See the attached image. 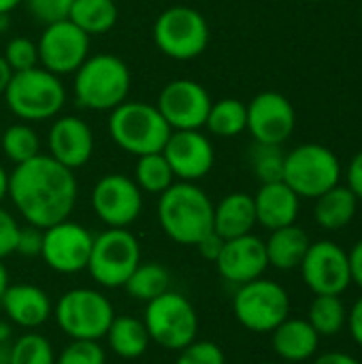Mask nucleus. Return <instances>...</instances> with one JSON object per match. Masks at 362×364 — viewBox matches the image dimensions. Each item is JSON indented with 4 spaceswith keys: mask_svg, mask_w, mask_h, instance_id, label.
Wrapping results in <instances>:
<instances>
[{
    "mask_svg": "<svg viewBox=\"0 0 362 364\" xmlns=\"http://www.w3.org/2000/svg\"><path fill=\"white\" fill-rule=\"evenodd\" d=\"M2 151L15 164L28 162L41 154L38 134L28 124H13L2 134Z\"/></svg>",
    "mask_w": 362,
    "mask_h": 364,
    "instance_id": "33",
    "label": "nucleus"
},
{
    "mask_svg": "<svg viewBox=\"0 0 362 364\" xmlns=\"http://www.w3.org/2000/svg\"><path fill=\"white\" fill-rule=\"evenodd\" d=\"M143 324L151 341L175 352L190 346L198 333V316L192 303L173 290L147 303Z\"/></svg>",
    "mask_w": 362,
    "mask_h": 364,
    "instance_id": "9",
    "label": "nucleus"
},
{
    "mask_svg": "<svg viewBox=\"0 0 362 364\" xmlns=\"http://www.w3.org/2000/svg\"><path fill=\"white\" fill-rule=\"evenodd\" d=\"M134 183L139 186L141 192L147 194H162L175 183V175L164 158L162 151L156 154H145L137 158L134 166Z\"/></svg>",
    "mask_w": 362,
    "mask_h": 364,
    "instance_id": "32",
    "label": "nucleus"
},
{
    "mask_svg": "<svg viewBox=\"0 0 362 364\" xmlns=\"http://www.w3.org/2000/svg\"><path fill=\"white\" fill-rule=\"evenodd\" d=\"M262 364H277V363H262Z\"/></svg>",
    "mask_w": 362,
    "mask_h": 364,
    "instance_id": "53",
    "label": "nucleus"
},
{
    "mask_svg": "<svg viewBox=\"0 0 362 364\" xmlns=\"http://www.w3.org/2000/svg\"><path fill=\"white\" fill-rule=\"evenodd\" d=\"M256 224L254 196L245 192H233L213 205V232L224 241L250 235Z\"/></svg>",
    "mask_w": 362,
    "mask_h": 364,
    "instance_id": "24",
    "label": "nucleus"
},
{
    "mask_svg": "<svg viewBox=\"0 0 362 364\" xmlns=\"http://www.w3.org/2000/svg\"><path fill=\"white\" fill-rule=\"evenodd\" d=\"M222 247H224V239H222L218 232H213V230L196 243L198 254H201L205 260H211V262H215V260H218V256H220Z\"/></svg>",
    "mask_w": 362,
    "mask_h": 364,
    "instance_id": "42",
    "label": "nucleus"
},
{
    "mask_svg": "<svg viewBox=\"0 0 362 364\" xmlns=\"http://www.w3.org/2000/svg\"><path fill=\"white\" fill-rule=\"evenodd\" d=\"M254 207H256V222L267 230H277L297 222L301 198L284 181L260 183V190L254 196Z\"/></svg>",
    "mask_w": 362,
    "mask_h": 364,
    "instance_id": "21",
    "label": "nucleus"
},
{
    "mask_svg": "<svg viewBox=\"0 0 362 364\" xmlns=\"http://www.w3.org/2000/svg\"><path fill=\"white\" fill-rule=\"evenodd\" d=\"M162 154L173 175L190 183L203 179L215 162L213 145L201 130H173L162 147Z\"/></svg>",
    "mask_w": 362,
    "mask_h": 364,
    "instance_id": "18",
    "label": "nucleus"
},
{
    "mask_svg": "<svg viewBox=\"0 0 362 364\" xmlns=\"http://www.w3.org/2000/svg\"><path fill=\"white\" fill-rule=\"evenodd\" d=\"M2 96L11 113L26 122L51 119L62 111L66 102V90L60 77L45 70L43 66L13 73Z\"/></svg>",
    "mask_w": 362,
    "mask_h": 364,
    "instance_id": "4",
    "label": "nucleus"
},
{
    "mask_svg": "<svg viewBox=\"0 0 362 364\" xmlns=\"http://www.w3.org/2000/svg\"><path fill=\"white\" fill-rule=\"evenodd\" d=\"M213 264L218 267L220 277L228 284L243 286L247 282H254L262 277L269 269L265 241L252 232L237 239H228L224 241V247Z\"/></svg>",
    "mask_w": 362,
    "mask_h": 364,
    "instance_id": "19",
    "label": "nucleus"
},
{
    "mask_svg": "<svg viewBox=\"0 0 362 364\" xmlns=\"http://www.w3.org/2000/svg\"><path fill=\"white\" fill-rule=\"evenodd\" d=\"M41 247H43V230L41 228L30 226V224L26 228H19L15 252H19L21 256H41Z\"/></svg>",
    "mask_w": 362,
    "mask_h": 364,
    "instance_id": "41",
    "label": "nucleus"
},
{
    "mask_svg": "<svg viewBox=\"0 0 362 364\" xmlns=\"http://www.w3.org/2000/svg\"><path fill=\"white\" fill-rule=\"evenodd\" d=\"M4 62L9 64V68L13 73H21V70H30L34 66H38V49L36 43L30 41L28 36H15L6 43L4 47Z\"/></svg>",
    "mask_w": 362,
    "mask_h": 364,
    "instance_id": "36",
    "label": "nucleus"
},
{
    "mask_svg": "<svg viewBox=\"0 0 362 364\" xmlns=\"http://www.w3.org/2000/svg\"><path fill=\"white\" fill-rule=\"evenodd\" d=\"M105 337H107L109 350L115 356L128 358V360L143 356L151 341L143 320L132 318V316H115Z\"/></svg>",
    "mask_w": 362,
    "mask_h": 364,
    "instance_id": "27",
    "label": "nucleus"
},
{
    "mask_svg": "<svg viewBox=\"0 0 362 364\" xmlns=\"http://www.w3.org/2000/svg\"><path fill=\"white\" fill-rule=\"evenodd\" d=\"M309 245H312L309 235L297 224L271 230V237L265 241L269 267H275L277 271L299 269Z\"/></svg>",
    "mask_w": 362,
    "mask_h": 364,
    "instance_id": "25",
    "label": "nucleus"
},
{
    "mask_svg": "<svg viewBox=\"0 0 362 364\" xmlns=\"http://www.w3.org/2000/svg\"><path fill=\"white\" fill-rule=\"evenodd\" d=\"M156 107L171 130H201L211 109V96L192 79H173L162 87Z\"/></svg>",
    "mask_w": 362,
    "mask_h": 364,
    "instance_id": "15",
    "label": "nucleus"
},
{
    "mask_svg": "<svg viewBox=\"0 0 362 364\" xmlns=\"http://www.w3.org/2000/svg\"><path fill=\"white\" fill-rule=\"evenodd\" d=\"M361 364H362V363H361Z\"/></svg>",
    "mask_w": 362,
    "mask_h": 364,
    "instance_id": "54",
    "label": "nucleus"
},
{
    "mask_svg": "<svg viewBox=\"0 0 362 364\" xmlns=\"http://www.w3.org/2000/svg\"><path fill=\"white\" fill-rule=\"evenodd\" d=\"M346 177H348V188L354 192L358 200H362V149L352 158Z\"/></svg>",
    "mask_w": 362,
    "mask_h": 364,
    "instance_id": "43",
    "label": "nucleus"
},
{
    "mask_svg": "<svg viewBox=\"0 0 362 364\" xmlns=\"http://www.w3.org/2000/svg\"><path fill=\"white\" fill-rule=\"evenodd\" d=\"M11 75H13V70L9 68V64H6L4 58L0 55V94H4V90H6V85H9V81H11Z\"/></svg>",
    "mask_w": 362,
    "mask_h": 364,
    "instance_id": "47",
    "label": "nucleus"
},
{
    "mask_svg": "<svg viewBox=\"0 0 362 364\" xmlns=\"http://www.w3.org/2000/svg\"><path fill=\"white\" fill-rule=\"evenodd\" d=\"M107 356L98 341L70 339V343L60 352L55 364H105Z\"/></svg>",
    "mask_w": 362,
    "mask_h": 364,
    "instance_id": "37",
    "label": "nucleus"
},
{
    "mask_svg": "<svg viewBox=\"0 0 362 364\" xmlns=\"http://www.w3.org/2000/svg\"><path fill=\"white\" fill-rule=\"evenodd\" d=\"M141 264L137 237L126 228H109L94 237L87 271L102 288H124L132 271Z\"/></svg>",
    "mask_w": 362,
    "mask_h": 364,
    "instance_id": "11",
    "label": "nucleus"
},
{
    "mask_svg": "<svg viewBox=\"0 0 362 364\" xmlns=\"http://www.w3.org/2000/svg\"><path fill=\"white\" fill-rule=\"evenodd\" d=\"M17 237H19V224L17 220L0 207V260L15 254L17 247Z\"/></svg>",
    "mask_w": 362,
    "mask_h": 364,
    "instance_id": "40",
    "label": "nucleus"
},
{
    "mask_svg": "<svg viewBox=\"0 0 362 364\" xmlns=\"http://www.w3.org/2000/svg\"><path fill=\"white\" fill-rule=\"evenodd\" d=\"M350 258V273H352V284H356L362 290V239L354 243V247L348 252Z\"/></svg>",
    "mask_w": 362,
    "mask_h": 364,
    "instance_id": "45",
    "label": "nucleus"
},
{
    "mask_svg": "<svg viewBox=\"0 0 362 364\" xmlns=\"http://www.w3.org/2000/svg\"><path fill=\"white\" fill-rule=\"evenodd\" d=\"M348 331L354 339V343L362 348V296L356 299V303L352 305V309L348 311Z\"/></svg>",
    "mask_w": 362,
    "mask_h": 364,
    "instance_id": "44",
    "label": "nucleus"
},
{
    "mask_svg": "<svg viewBox=\"0 0 362 364\" xmlns=\"http://www.w3.org/2000/svg\"><path fill=\"white\" fill-rule=\"evenodd\" d=\"M341 162L333 149L305 143L294 147L284 158V183L290 186L299 198H318L341 181Z\"/></svg>",
    "mask_w": 362,
    "mask_h": 364,
    "instance_id": "6",
    "label": "nucleus"
},
{
    "mask_svg": "<svg viewBox=\"0 0 362 364\" xmlns=\"http://www.w3.org/2000/svg\"><path fill=\"white\" fill-rule=\"evenodd\" d=\"M77 179L49 154H38L9 175V198L21 218L41 230L68 220L77 203Z\"/></svg>",
    "mask_w": 362,
    "mask_h": 364,
    "instance_id": "1",
    "label": "nucleus"
},
{
    "mask_svg": "<svg viewBox=\"0 0 362 364\" xmlns=\"http://www.w3.org/2000/svg\"><path fill=\"white\" fill-rule=\"evenodd\" d=\"M314 364H361V360H356L354 356L346 352H326V354H320Z\"/></svg>",
    "mask_w": 362,
    "mask_h": 364,
    "instance_id": "46",
    "label": "nucleus"
},
{
    "mask_svg": "<svg viewBox=\"0 0 362 364\" xmlns=\"http://www.w3.org/2000/svg\"><path fill=\"white\" fill-rule=\"evenodd\" d=\"M73 2L75 0H23L28 13L45 26L68 19Z\"/></svg>",
    "mask_w": 362,
    "mask_h": 364,
    "instance_id": "39",
    "label": "nucleus"
},
{
    "mask_svg": "<svg viewBox=\"0 0 362 364\" xmlns=\"http://www.w3.org/2000/svg\"><path fill=\"white\" fill-rule=\"evenodd\" d=\"M154 41L166 58L179 62L194 60L209 45V26L203 13L192 6H169L156 17Z\"/></svg>",
    "mask_w": 362,
    "mask_h": 364,
    "instance_id": "10",
    "label": "nucleus"
},
{
    "mask_svg": "<svg viewBox=\"0 0 362 364\" xmlns=\"http://www.w3.org/2000/svg\"><path fill=\"white\" fill-rule=\"evenodd\" d=\"M38 64L53 75L75 73L90 55V36L70 19L45 26L38 43Z\"/></svg>",
    "mask_w": 362,
    "mask_h": 364,
    "instance_id": "13",
    "label": "nucleus"
},
{
    "mask_svg": "<svg viewBox=\"0 0 362 364\" xmlns=\"http://www.w3.org/2000/svg\"><path fill=\"white\" fill-rule=\"evenodd\" d=\"M307 322L314 326V331L322 337H337L346 324H348V309L341 301V296L333 294H316V299L309 305Z\"/></svg>",
    "mask_w": 362,
    "mask_h": 364,
    "instance_id": "29",
    "label": "nucleus"
},
{
    "mask_svg": "<svg viewBox=\"0 0 362 364\" xmlns=\"http://www.w3.org/2000/svg\"><path fill=\"white\" fill-rule=\"evenodd\" d=\"M299 269L305 286L314 294L341 296L352 286L348 252L329 239L312 243Z\"/></svg>",
    "mask_w": 362,
    "mask_h": 364,
    "instance_id": "12",
    "label": "nucleus"
},
{
    "mask_svg": "<svg viewBox=\"0 0 362 364\" xmlns=\"http://www.w3.org/2000/svg\"><path fill=\"white\" fill-rule=\"evenodd\" d=\"M175 364H226L222 348L213 341H192L183 350H179Z\"/></svg>",
    "mask_w": 362,
    "mask_h": 364,
    "instance_id": "38",
    "label": "nucleus"
},
{
    "mask_svg": "<svg viewBox=\"0 0 362 364\" xmlns=\"http://www.w3.org/2000/svg\"><path fill=\"white\" fill-rule=\"evenodd\" d=\"M171 132L173 130L160 115L158 107L149 102L124 100L109 117V134L113 143L137 158L162 151Z\"/></svg>",
    "mask_w": 362,
    "mask_h": 364,
    "instance_id": "5",
    "label": "nucleus"
},
{
    "mask_svg": "<svg viewBox=\"0 0 362 364\" xmlns=\"http://www.w3.org/2000/svg\"><path fill=\"white\" fill-rule=\"evenodd\" d=\"M205 126L215 136H237L247 128V105L237 98H222L211 102Z\"/></svg>",
    "mask_w": 362,
    "mask_h": 364,
    "instance_id": "30",
    "label": "nucleus"
},
{
    "mask_svg": "<svg viewBox=\"0 0 362 364\" xmlns=\"http://www.w3.org/2000/svg\"><path fill=\"white\" fill-rule=\"evenodd\" d=\"M0 305L6 318L21 328H36L45 324L51 316V299L45 290L30 284L6 286Z\"/></svg>",
    "mask_w": 362,
    "mask_h": 364,
    "instance_id": "22",
    "label": "nucleus"
},
{
    "mask_svg": "<svg viewBox=\"0 0 362 364\" xmlns=\"http://www.w3.org/2000/svg\"><path fill=\"white\" fill-rule=\"evenodd\" d=\"M4 196H9V175L0 164V203L4 200Z\"/></svg>",
    "mask_w": 362,
    "mask_h": 364,
    "instance_id": "48",
    "label": "nucleus"
},
{
    "mask_svg": "<svg viewBox=\"0 0 362 364\" xmlns=\"http://www.w3.org/2000/svg\"><path fill=\"white\" fill-rule=\"evenodd\" d=\"M358 211V198L348 186H335L316 198L314 218L320 228L337 232L352 224Z\"/></svg>",
    "mask_w": 362,
    "mask_h": 364,
    "instance_id": "26",
    "label": "nucleus"
},
{
    "mask_svg": "<svg viewBox=\"0 0 362 364\" xmlns=\"http://www.w3.org/2000/svg\"><path fill=\"white\" fill-rule=\"evenodd\" d=\"M92 207L96 218L109 228H128L143 209V194L134 179L111 173L96 181L92 190Z\"/></svg>",
    "mask_w": 362,
    "mask_h": 364,
    "instance_id": "16",
    "label": "nucleus"
},
{
    "mask_svg": "<svg viewBox=\"0 0 362 364\" xmlns=\"http://www.w3.org/2000/svg\"><path fill=\"white\" fill-rule=\"evenodd\" d=\"M297 126L292 102L280 92H260L247 105V128L256 143L282 145Z\"/></svg>",
    "mask_w": 362,
    "mask_h": 364,
    "instance_id": "17",
    "label": "nucleus"
},
{
    "mask_svg": "<svg viewBox=\"0 0 362 364\" xmlns=\"http://www.w3.org/2000/svg\"><path fill=\"white\" fill-rule=\"evenodd\" d=\"M94 237L77 222L64 220L43 230L41 258L45 264L62 275H73L87 269Z\"/></svg>",
    "mask_w": 362,
    "mask_h": 364,
    "instance_id": "14",
    "label": "nucleus"
},
{
    "mask_svg": "<svg viewBox=\"0 0 362 364\" xmlns=\"http://www.w3.org/2000/svg\"><path fill=\"white\" fill-rule=\"evenodd\" d=\"M361 21H362V2H361Z\"/></svg>",
    "mask_w": 362,
    "mask_h": 364,
    "instance_id": "52",
    "label": "nucleus"
},
{
    "mask_svg": "<svg viewBox=\"0 0 362 364\" xmlns=\"http://www.w3.org/2000/svg\"><path fill=\"white\" fill-rule=\"evenodd\" d=\"M49 156L66 168L83 166L94 151V132L81 117L64 115L53 122L47 134Z\"/></svg>",
    "mask_w": 362,
    "mask_h": 364,
    "instance_id": "20",
    "label": "nucleus"
},
{
    "mask_svg": "<svg viewBox=\"0 0 362 364\" xmlns=\"http://www.w3.org/2000/svg\"><path fill=\"white\" fill-rule=\"evenodd\" d=\"M271 346L284 363H305L318 354L320 335L307 320L286 318L271 333Z\"/></svg>",
    "mask_w": 362,
    "mask_h": 364,
    "instance_id": "23",
    "label": "nucleus"
},
{
    "mask_svg": "<svg viewBox=\"0 0 362 364\" xmlns=\"http://www.w3.org/2000/svg\"><path fill=\"white\" fill-rule=\"evenodd\" d=\"M68 19L87 36L109 32L117 21L115 0H75Z\"/></svg>",
    "mask_w": 362,
    "mask_h": 364,
    "instance_id": "28",
    "label": "nucleus"
},
{
    "mask_svg": "<svg viewBox=\"0 0 362 364\" xmlns=\"http://www.w3.org/2000/svg\"><path fill=\"white\" fill-rule=\"evenodd\" d=\"M60 331L70 339L100 341L113 318V305L105 294L92 288H75L64 292L53 307Z\"/></svg>",
    "mask_w": 362,
    "mask_h": 364,
    "instance_id": "7",
    "label": "nucleus"
},
{
    "mask_svg": "<svg viewBox=\"0 0 362 364\" xmlns=\"http://www.w3.org/2000/svg\"><path fill=\"white\" fill-rule=\"evenodd\" d=\"M9 335H11V328L6 324H0V341L9 339Z\"/></svg>",
    "mask_w": 362,
    "mask_h": 364,
    "instance_id": "51",
    "label": "nucleus"
},
{
    "mask_svg": "<svg viewBox=\"0 0 362 364\" xmlns=\"http://www.w3.org/2000/svg\"><path fill=\"white\" fill-rule=\"evenodd\" d=\"M130 68L126 62L111 53L87 55L75 70V100L90 111H113L130 92Z\"/></svg>",
    "mask_w": 362,
    "mask_h": 364,
    "instance_id": "3",
    "label": "nucleus"
},
{
    "mask_svg": "<svg viewBox=\"0 0 362 364\" xmlns=\"http://www.w3.org/2000/svg\"><path fill=\"white\" fill-rule=\"evenodd\" d=\"M6 286H9V273H6V269H4V264L0 260V299H2V294L6 290Z\"/></svg>",
    "mask_w": 362,
    "mask_h": 364,
    "instance_id": "50",
    "label": "nucleus"
},
{
    "mask_svg": "<svg viewBox=\"0 0 362 364\" xmlns=\"http://www.w3.org/2000/svg\"><path fill=\"white\" fill-rule=\"evenodd\" d=\"M158 222L179 245H196L213 230V203L196 183H173L158 200Z\"/></svg>",
    "mask_w": 362,
    "mask_h": 364,
    "instance_id": "2",
    "label": "nucleus"
},
{
    "mask_svg": "<svg viewBox=\"0 0 362 364\" xmlns=\"http://www.w3.org/2000/svg\"><path fill=\"white\" fill-rule=\"evenodd\" d=\"M6 364H55L51 343L36 333L21 335L6 354Z\"/></svg>",
    "mask_w": 362,
    "mask_h": 364,
    "instance_id": "34",
    "label": "nucleus"
},
{
    "mask_svg": "<svg viewBox=\"0 0 362 364\" xmlns=\"http://www.w3.org/2000/svg\"><path fill=\"white\" fill-rule=\"evenodd\" d=\"M19 2H23V0H0V15H9Z\"/></svg>",
    "mask_w": 362,
    "mask_h": 364,
    "instance_id": "49",
    "label": "nucleus"
},
{
    "mask_svg": "<svg viewBox=\"0 0 362 364\" xmlns=\"http://www.w3.org/2000/svg\"><path fill=\"white\" fill-rule=\"evenodd\" d=\"M284 158L286 154L280 149V145L256 143L250 149V164L260 183H273L284 179Z\"/></svg>",
    "mask_w": 362,
    "mask_h": 364,
    "instance_id": "35",
    "label": "nucleus"
},
{
    "mask_svg": "<svg viewBox=\"0 0 362 364\" xmlns=\"http://www.w3.org/2000/svg\"><path fill=\"white\" fill-rule=\"evenodd\" d=\"M169 286H171L169 271L158 262H145V264H139L132 271V275L124 284V290L134 301L149 303V301L158 299L160 294L169 292Z\"/></svg>",
    "mask_w": 362,
    "mask_h": 364,
    "instance_id": "31",
    "label": "nucleus"
},
{
    "mask_svg": "<svg viewBox=\"0 0 362 364\" xmlns=\"http://www.w3.org/2000/svg\"><path fill=\"white\" fill-rule=\"evenodd\" d=\"M233 314L250 333H273L286 318H290V294L282 284L258 277L237 286Z\"/></svg>",
    "mask_w": 362,
    "mask_h": 364,
    "instance_id": "8",
    "label": "nucleus"
}]
</instances>
